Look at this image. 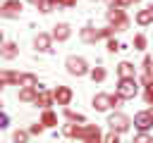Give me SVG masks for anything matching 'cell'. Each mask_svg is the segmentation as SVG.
<instances>
[{
    "label": "cell",
    "instance_id": "cell-1",
    "mask_svg": "<svg viewBox=\"0 0 153 143\" xmlns=\"http://www.w3.org/2000/svg\"><path fill=\"white\" fill-rule=\"evenodd\" d=\"M65 136L76 138V141H86V143H96V141L103 138L100 129H98L96 124H86V122H84V124H76V122L65 124Z\"/></svg>",
    "mask_w": 153,
    "mask_h": 143
},
{
    "label": "cell",
    "instance_id": "cell-2",
    "mask_svg": "<svg viewBox=\"0 0 153 143\" xmlns=\"http://www.w3.org/2000/svg\"><path fill=\"white\" fill-rule=\"evenodd\" d=\"M105 19H108V24L112 26V31H115V33H117V31H124V29L129 26V17L124 14V7H117V5L108 7Z\"/></svg>",
    "mask_w": 153,
    "mask_h": 143
},
{
    "label": "cell",
    "instance_id": "cell-3",
    "mask_svg": "<svg viewBox=\"0 0 153 143\" xmlns=\"http://www.w3.org/2000/svg\"><path fill=\"white\" fill-rule=\"evenodd\" d=\"M65 67H67V74H72V76H86L88 69H91L88 62L84 57H79V55H69L65 60Z\"/></svg>",
    "mask_w": 153,
    "mask_h": 143
},
{
    "label": "cell",
    "instance_id": "cell-4",
    "mask_svg": "<svg viewBox=\"0 0 153 143\" xmlns=\"http://www.w3.org/2000/svg\"><path fill=\"white\" fill-rule=\"evenodd\" d=\"M117 93H120L124 100L136 98V93H139V81H136V76H122L120 83H117Z\"/></svg>",
    "mask_w": 153,
    "mask_h": 143
},
{
    "label": "cell",
    "instance_id": "cell-5",
    "mask_svg": "<svg viewBox=\"0 0 153 143\" xmlns=\"http://www.w3.org/2000/svg\"><path fill=\"white\" fill-rule=\"evenodd\" d=\"M108 126H110L112 131H117V133H127L129 126H131V119H129L127 114H122V112H112V114L108 117Z\"/></svg>",
    "mask_w": 153,
    "mask_h": 143
},
{
    "label": "cell",
    "instance_id": "cell-6",
    "mask_svg": "<svg viewBox=\"0 0 153 143\" xmlns=\"http://www.w3.org/2000/svg\"><path fill=\"white\" fill-rule=\"evenodd\" d=\"M22 10H24L22 0H5L0 5V17H5V19H19Z\"/></svg>",
    "mask_w": 153,
    "mask_h": 143
},
{
    "label": "cell",
    "instance_id": "cell-7",
    "mask_svg": "<svg viewBox=\"0 0 153 143\" xmlns=\"http://www.w3.org/2000/svg\"><path fill=\"white\" fill-rule=\"evenodd\" d=\"M69 36H72V26H69L67 21L55 24V26H53V31H50V38H53V41H57V43H65Z\"/></svg>",
    "mask_w": 153,
    "mask_h": 143
},
{
    "label": "cell",
    "instance_id": "cell-8",
    "mask_svg": "<svg viewBox=\"0 0 153 143\" xmlns=\"http://www.w3.org/2000/svg\"><path fill=\"white\" fill-rule=\"evenodd\" d=\"M72 98H74V93H72V88L69 86H57V88H53V100L57 102V105H69L72 102Z\"/></svg>",
    "mask_w": 153,
    "mask_h": 143
},
{
    "label": "cell",
    "instance_id": "cell-9",
    "mask_svg": "<svg viewBox=\"0 0 153 143\" xmlns=\"http://www.w3.org/2000/svg\"><path fill=\"white\" fill-rule=\"evenodd\" d=\"M33 50H36V52H50V50H53V38H50V33H36V36H33Z\"/></svg>",
    "mask_w": 153,
    "mask_h": 143
},
{
    "label": "cell",
    "instance_id": "cell-10",
    "mask_svg": "<svg viewBox=\"0 0 153 143\" xmlns=\"http://www.w3.org/2000/svg\"><path fill=\"white\" fill-rule=\"evenodd\" d=\"M55 100H53V91H45V88H41L38 86V91H36V98H33V105L36 107H41V110H45V107H50Z\"/></svg>",
    "mask_w": 153,
    "mask_h": 143
},
{
    "label": "cell",
    "instance_id": "cell-11",
    "mask_svg": "<svg viewBox=\"0 0 153 143\" xmlns=\"http://www.w3.org/2000/svg\"><path fill=\"white\" fill-rule=\"evenodd\" d=\"M139 131H146V129H151L153 126V117L148 114V110H141V112H136L134 114V122H131Z\"/></svg>",
    "mask_w": 153,
    "mask_h": 143
},
{
    "label": "cell",
    "instance_id": "cell-12",
    "mask_svg": "<svg viewBox=\"0 0 153 143\" xmlns=\"http://www.w3.org/2000/svg\"><path fill=\"white\" fill-rule=\"evenodd\" d=\"M91 105H93L96 112H108V110L112 107V105H110V93H96L93 100H91Z\"/></svg>",
    "mask_w": 153,
    "mask_h": 143
},
{
    "label": "cell",
    "instance_id": "cell-13",
    "mask_svg": "<svg viewBox=\"0 0 153 143\" xmlns=\"http://www.w3.org/2000/svg\"><path fill=\"white\" fill-rule=\"evenodd\" d=\"M17 55H19V48H17L14 41H2L0 43V57L2 60H14Z\"/></svg>",
    "mask_w": 153,
    "mask_h": 143
},
{
    "label": "cell",
    "instance_id": "cell-14",
    "mask_svg": "<svg viewBox=\"0 0 153 143\" xmlns=\"http://www.w3.org/2000/svg\"><path fill=\"white\" fill-rule=\"evenodd\" d=\"M79 38H81L84 43H98V41H100V33H98V29H96V26L86 24V26L79 31Z\"/></svg>",
    "mask_w": 153,
    "mask_h": 143
},
{
    "label": "cell",
    "instance_id": "cell-15",
    "mask_svg": "<svg viewBox=\"0 0 153 143\" xmlns=\"http://www.w3.org/2000/svg\"><path fill=\"white\" fill-rule=\"evenodd\" d=\"M38 122H41V124H43L45 129H55V126H57V114H55V112H53L50 107H45Z\"/></svg>",
    "mask_w": 153,
    "mask_h": 143
},
{
    "label": "cell",
    "instance_id": "cell-16",
    "mask_svg": "<svg viewBox=\"0 0 153 143\" xmlns=\"http://www.w3.org/2000/svg\"><path fill=\"white\" fill-rule=\"evenodd\" d=\"M136 24H139V26H148V24H153V5L146 7V10H139V12H136Z\"/></svg>",
    "mask_w": 153,
    "mask_h": 143
},
{
    "label": "cell",
    "instance_id": "cell-17",
    "mask_svg": "<svg viewBox=\"0 0 153 143\" xmlns=\"http://www.w3.org/2000/svg\"><path fill=\"white\" fill-rule=\"evenodd\" d=\"M36 91H38V86H22L17 98H19L22 102H33V98H36Z\"/></svg>",
    "mask_w": 153,
    "mask_h": 143
},
{
    "label": "cell",
    "instance_id": "cell-18",
    "mask_svg": "<svg viewBox=\"0 0 153 143\" xmlns=\"http://www.w3.org/2000/svg\"><path fill=\"white\" fill-rule=\"evenodd\" d=\"M117 76H120V79H122V76H136L134 64H131V62H120V64H117Z\"/></svg>",
    "mask_w": 153,
    "mask_h": 143
},
{
    "label": "cell",
    "instance_id": "cell-19",
    "mask_svg": "<svg viewBox=\"0 0 153 143\" xmlns=\"http://www.w3.org/2000/svg\"><path fill=\"white\" fill-rule=\"evenodd\" d=\"M88 76H91V81H93V83H100V81H105L108 72H105L103 67H93V69H88Z\"/></svg>",
    "mask_w": 153,
    "mask_h": 143
},
{
    "label": "cell",
    "instance_id": "cell-20",
    "mask_svg": "<svg viewBox=\"0 0 153 143\" xmlns=\"http://www.w3.org/2000/svg\"><path fill=\"white\" fill-rule=\"evenodd\" d=\"M65 119H67V122H76V124H84V122H86V117H84L81 112H74V110H69L67 105H65Z\"/></svg>",
    "mask_w": 153,
    "mask_h": 143
},
{
    "label": "cell",
    "instance_id": "cell-21",
    "mask_svg": "<svg viewBox=\"0 0 153 143\" xmlns=\"http://www.w3.org/2000/svg\"><path fill=\"white\" fill-rule=\"evenodd\" d=\"M36 7H38V10L43 12V14H50V12H53V10L57 7V2H55V0H41V2L36 5Z\"/></svg>",
    "mask_w": 153,
    "mask_h": 143
},
{
    "label": "cell",
    "instance_id": "cell-22",
    "mask_svg": "<svg viewBox=\"0 0 153 143\" xmlns=\"http://www.w3.org/2000/svg\"><path fill=\"white\" fill-rule=\"evenodd\" d=\"M146 45H148L146 36H143V33H136V36H134V48H136V50H146Z\"/></svg>",
    "mask_w": 153,
    "mask_h": 143
},
{
    "label": "cell",
    "instance_id": "cell-23",
    "mask_svg": "<svg viewBox=\"0 0 153 143\" xmlns=\"http://www.w3.org/2000/svg\"><path fill=\"white\" fill-rule=\"evenodd\" d=\"M141 83H143V88H153V72H151V69H143Z\"/></svg>",
    "mask_w": 153,
    "mask_h": 143
},
{
    "label": "cell",
    "instance_id": "cell-24",
    "mask_svg": "<svg viewBox=\"0 0 153 143\" xmlns=\"http://www.w3.org/2000/svg\"><path fill=\"white\" fill-rule=\"evenodd\" d=\"M22 86H38L36 74H22Z\"/></svg>",
    "mask_w": 153,
    "mask_h": 143
},
{
    "label": "cell",
    "instance_id": "cell-25",
    "mask_svg": "<svg viewBox=\"0 0 153 143\" xmlns=\"http://www.w3.org/2000/svg\"><path fill=\"white\" fill-rule=\"evenodd\" d=\"M10 86H22V72H12L10 69Z\"/></svg>",
    "mask_w": 153,
    "mask_h": 143
},
{
    "label": "cell",
    "instance_id": "cell-26",
    "mask_svg": "<svg viewBox=\"0 0 153 143\" xmlns=\"http://www.w3.org/2000/svg\"><path fill=\"white\" fill-rule=\"evenodd\" d=\"M98 33H100V41H103V38H105V41H108V38H110V36H112V33H115V31H112V26H110V24H108V26H103V29H98Z\"/></svg>",
    "mask_w": 153,
    "mask_h": 143
},
{
    "label": "cell",
    "instance_id": "cell-27",
    "mask_svg": "<svg viewBox=\"0 0 153 143\" xmlns=\"http://www.w3.org/2000/svg\"><path fill=\"white\" fill-rule=\"evenodd\" d=\"M43 129H45V126H43L41 122H38V124H31V126H29V136H38V133H43Z\"/></svg>",
    "mask_w": 153,
    "mask_h": 143
},
{
    "label": "cell",
    "instance_id": "cell-28",
    "mask_svg": "<svg viewBox=\"0 0 153 143\" xmlns=\"http://www.w3.org/2000/svg\"><path fill=\"white\" fill-rule=\"evenodd\" d=\"M120 48H122V45H120V43H117V41L110 36V38H108V52H117Z\"/></svg>",
    "mask_w": 153,
    "mask_h": 143
},
{
    "label": "cell",
    "instance_id": "cell-29",
    "mask_svg": "<svg viewBox=\"0 0 153 143\" xmlns=\"http://www.w3.org/2000/svg\"><path fill=\"white\" fill-rule=\"evenodd\" d=\"M122 102H124V98H122L120 93H112V95H110V105H112V107H120Z\"/></svg>",
    "mask_w": 153,
    "mask_h": 143
},
{
    "label": "cell",
    "instance_id": "cell-30",
    "mask_svg": "<svg viewBox=\"0 0 153 143\" xmlns=\"http://www.w3.org/2000/svg\"><path fill=\"white\" fill-rule=\"evenodd\" d=\"M12 138H14V141H26V138H29V131H24V129H17V131L12 133Z\"/></svg>",
    "mask_w": 153,
    "mask_h": 143
},
{
    "label": "cell",
    "instance_id": "cell-31",
    "mask_svg": "<svg viewBox=\"0 0 153 143\" xmlns=\"http://www.w3.org/2000/svg\"><path fill=\"white\" fill-rule=\"evenodd\" d=\"M143 100H146V105H153V88L143 91Z\"/></svg>",
    "mask_w": 153,
    "mask_h": 143
},
{
    "label": "cell",
    "instance_id": "cell-32",
    "mask_svg": "<svg viewBox=\"0 0 153 143\" xmlns=\"http://www.w3.org/2000/svg\"><path fill=\"white\" fill-rule=\"evenodd\" d=\"M120 136H122V133H117V131H112V129H110V133H108V136H103V138H105V141H115V143H117V141H120Z\"/></svg>",
    "mask_w": 153,
    "mask_h": 143
},
{
    "label": "cell",
    "instance_id": "cell-33",
    "mask_svg": "<svg viewBox=\"0 0 153 143\" xmlns=\"http://www.w3.org/2000/svg\"><path fill=\"white\" fill-rule=\"evenodd\" d=\"M7 126H10V117L5 112H0V129H7Z\"/></svg>",
    "mask_w": 153,
    "mask_h": 143
},
{
    "label": "cell",
    "instance_id": "cell-34",
    "mask_svg": "<svg viewBox=\"0 0 153 143\" xmlns=\"http://www.w3.org/2000/svg\"><path fill=\"white\" fill-rule=\"evenodd\" d=\"M57 2V7H74L76 5V0H55Z\"/></svg>",
    "mask_w": 153,
    "mask_h": 143
},
{
    "label": "cell",
    "instance_id": "cell-35",
    "mask_svg": "<svg viewBox=\"0 0 153 143\" xmlns=\"http://www.w3.org/2000/svg\"><path fill=\"white\" fill-rule=\"evenodd\" d=\"M115 5L117 7H129V5H134V0H115Z\"/></svg>",
    "mask_w": 153,
    "mask_h": 143
},
{
    "label": "cell",
    "instance_id": "cell-36",
    "mask_svg": "<svg viewBox=\"0 0 153 143\" xmlns=\"http://www.w3.org/2000/svg\"><path fill=\"white\" fill-rule=\"evenodd\" d=\"M151 64H153V60L146 55V57H143V69H151Z\"/></svg>",
    "mask_w": 153,
    "mask_h": 143
},
{
    "label": "cell",
    "instance_id": "cell-37",
    "mask_svg": "<svg viewBox=\"0 0 153 143\" xmlns=\"http://www.w3.org/2000/svg\"><path fill=\"white\" fill-rule=\"evenodd\" d=\"M136 138H139V141H148V138H151V136H148V133H146V131H139V133H136Z\"/></svg>",
    "mask_w": 153,
    "mask_h": 143
},
{
    "label": "cell",
    "instance_id": "cell-38",
    "mask_svg": "<svg viewBox=\"0 0 153 143\" xmlns=\"http://www.w3.org/2000/svg\"><path fill=\"white\" fill-rule=\"evenodd\" d=\"M26 2H31V5H38V2H41V0H26Z\"/></svg>",
    "mask_w": 153,
    "mask_h": 143
},
{
    "label": "cell",
    "instance_id": "cell-39",
    "mask_svg": "<svg viewBox=\"0 0 153 143\" xmlns=\"http://www.w3.org/2000/svg\"><path fill=\"white\" fill-rule=\"evenodd\" d=\"M2 41H5V36H2V29H0V43H2Z\"/></svg>",
    "mask_w": 153,
    "mask_h": 143
},
{
    "label": "cell",
    "instance_id": "cell-40",
    "mask_svg": "<svg viewBox=\"0 0 153 143\" xmlns=\"http://www.w3.org/2000/svg\"><path fill=\"white\" fill-rule=\"evenodd\" d=\"M148 114H151V117H153V107H148Z\"/></svg>",
    "mask_w": 153,
    "mask_h": 143
},
{
    "label": "cell",
    "instance_id": "cell-41",
    "mask_svg": "<svg viewBox=\"0 0 153 143\" xmlns=\"http://www.w3.org/2000/svg\"><path fill=\"white\" fill-rule=\"evenodd\" d=\"M0 107H2V102H0Z\"/></svg>",
    "mask_w": 153,
    "mask_h": 143
},
{
    "label": "cell",
    "instance_id": "cell-42",
    "mask_svg": "<svg viewBox=\"0 0 153 143\" xmlns=\"http://www.w3.org/2000/svg\"><path fill=\"white\" fill-rule=\"evenodd\" d=\"M134 2H139V0H134Z\"/></svg>",
    "mask_w": 153,
    "mask_h": 143
},
{
    "label": "cell",
    "instance_id": "cell-43",
    "mask_svg": "<svg viewBox=\"0 0 153 143\" xmlns=\"http://www.w3.org/2000/svg\"><path fill=\"white\" fill-rule=\"evenodd\" d=\"M0 5H2V2H0Z\"/></svg>",
    "mask_w": 153,
    "mask_h": 143
}]
</instances>
